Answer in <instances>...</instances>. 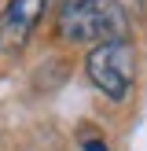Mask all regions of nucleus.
<instances>
[{"instance_id":"1","label":"nucleus","mask_w":147,"mask_h":151,"mask_svg":"<svg viewBox=\"0 0 147 151\" xmlns=\"http://www.w3.org/2000/svg\"><path fill=\"white\" fill-rule=\"evenodd\" d=\"M125 29H129V19H125L121 4L118 0H81V4H59V22L55 33L63 41H125Z\"/></svg>"},{"instance_id":"2","label":"nucleus","mask_w":147,"mask_h":151,"mask_svg":"<svg viewBox=\"0 0 147 151\" xmlns=\"http://www.w3.org/2000/svg\"><path fill=\"white\" fill-rule=\"evenodd\" d=\"M85 74L107 100L121 103L132 92V78H136V48L129 41H103L92 44L85 55Z\"/></svg>"},{"instance_id":"3","label":"nucleus","mask_w":147,"mask_h":151,"mask_svg":"<svg viewBox=\"0 0 147 151\" xmlns=\"http://www.w3.org/2000/svg\"><path fill=\"white\" fill-rule=\"evenodd\" d=\"M44 7H48V0H7L4 15H0V48L4 52L22 48L33 26L41 22Z\"/></svg>"},{"instance_id":"4","label":"nucleus","mask_w":147,"mask_h":151,"mask_svg":"<svg viewBox=\"0 0 147 151\" xmlns=\"http://www.w3.org/2000/svg\"><path fill=\"white\" fill-rule=\"evenodd\" d=\"M85 151H107V144L103 140H85Z\"/></svg>"},{"instance_id":"5","label":"nucleus","mask_w":147,"mask_h":151,"mask_svg":"<svg viewBox=\"0 0 147 151\" xmlns=\"http://www.w3.org/2000/svg\"><path fill=\"white\" fill-rule=\"evenodd\" d=\"M63 4H81V0H63Z\"/></svg>"}]
</instances>
